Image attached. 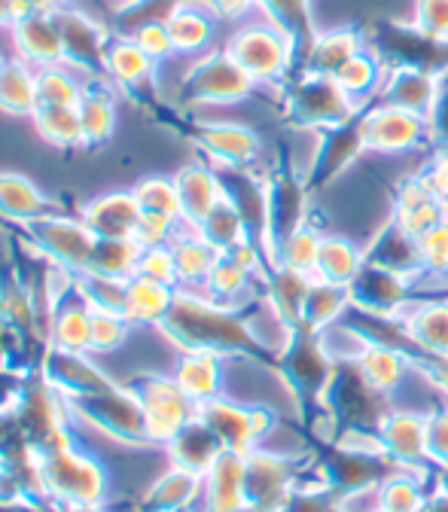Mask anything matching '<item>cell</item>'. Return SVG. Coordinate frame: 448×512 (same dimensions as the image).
I'll list each match as a JSON object with an SVG mask.
<instances>
[{
	"mask_svg": "<svg viewBox=\"0 0 448 512\" xmlns=\"http://www.w3.org/2000/svg\"><path fill=\"white\" fill-rule=\"evenodd\" d=\"M13 40H16L19 58L34 64V68L68 61V55H64L61 31H58L52 13H31V16L19 19L13 25Z\"/></svg>",
	"mask_w": 448,
	"mask_h": 512,
	"instance_id": "obj_19",
	"label": "cell"
},
{
	"mask_svg": "<svg viewBox=\"0 0 448 512\" xmlns=\"http://www.w3.org/2000/svg\"><path fill=\"white\" fill-rule=\"evenodd\" d=\"M287 113L296 128H317V132H339L357 122L360 104L351 101L342 86L327 74H305L293 83L287 95Z\"/></svg>",
	"mask_w": 448,
	"mask_h": 512,
	"instance_id": "obj_4",
	"label": "cell"
},
{
	"mask_svg": "<svg viewBox=\"0 0 448 512\" xmlns=\"http://www.w3.org/2000/svg\"><path fill=\"white\" fill-rule=\"evenodd\" d=\"M424 512H448V494H445V491H439V488H433Z\"/></svg>",
	"mask_w": 448,
	"mask_h": 512,
	"instance_id": "obj_49",
	"label": "cell"
},
{
	"mask_svg": "<svg viewBox=\"0 0 448 512\" xmlns=\"http://www.w3.org/2000/svg\"><path fill=\"white\" fill-rule=\"evenodd\" d=\"M135 275H144V278H153V281H162V284L177 287V263H174V250H171V244L144 247Z\"/></svg>",
	"mask_w": 448,
	"mask_h": 512,
	"instance_id": "obj_42",
	"label": "cell"
},
{
	"mask_svg": "<svg viewBox=\"0 0 448 512\" xmlns=\"http://www.w3.org/2000/svg\"><path fill=\"white\" fill-rule=\"evenodd\" d=\"M418 363L430 375V381H433V388L439 391V397L448 403V357H418Z\"/></svg>",
	"mask_w": 448,
	"mask_h": 512,
	"instance_id": "obj_47",
	"label": "cell"
},
{
	"mask_svg": "<svg viewBox=\"0 0 448 512\" xmlns=\"http://www.w3.org/2000/svg\"><path fill=\"white\" fill-rule=\"evenodd\" d=\"M135 4H141V0H128V10H132Z\"/></svg>",
	"mask_w": 448,
	"mask_h": 512,
	"instance_id": "obj_52",
	"label": "cell"
},
{
	"mask_svg": "<svg viewBox=\"0 0 448 512\" xmlns=\"http://www.w3.org/2000/svg\"><path fill=\"white\" fill-rule=\"evenodd\" d=\"M363 156L378 159H406L418 153H430L439 138L433 132V122L412 110L394 107L378 101L375 107H363L354 122Z\"/></svg>",
	"mask_w": 448,
	"mask_h": 512,
	"instance_id": "obj_1",
	"label": "cell"
},
{
	"mask_svg": "<svg viewBox=\"0 0 448 512\" xmlns=\"http://www.w3.org/2000/svg\"><path fill=\"white\" fill-rule=\"evenodd\" d=\"M40 455V476L46 497L58 500L64 509L101 506L107 500V470L98 458L74 445L49 448Z\"/></svg>",
	"mask_w": 448,
	"mask_h": 512,
	"instance_id": "obj_2",
	"label": "cell"
},
{
	"mask_svg": "<svg viewBox=\"0 0 448 512\" xmlns=\"http://www.w3.org/2000/svg\"><path fill=\"white\" fill-rule=\"evenodd\" d=\"M80 122H83V135H86V147L89 144H104L113 128H116V101L104 92V89H86L80 104Z\"/></svg>",
	"mask_w": 448,
	"mask_h": 512,
	"instance_id": "obj_36",
	"label": "cell"
},
{
	"mask_svg": "<svg viewBox=\"0 0 448 512\" xmlns=\"http://www.w3.org/2000/svg\"><path fill=\"white\" fill-rule=\"evenodd\" d=\"M226 52L256 80V86L281 83L296 61V37L263 16V22H244L226 40Z\"/></svg>",
	"mask_w": 448,
	"mask_h": 512,
	"instance_id": "obj_3",
	"label": "cell"
},
{
	"mask_svg": "<svg viewBox=\"0 0 448 512\" xmlns=\"http://www.w3.org/2000/svg\"><path fill=\"white\" fill-rule=\"evenodd\" d=\"M409 28L430 43H448V0H415Z\"/></svg>",
	"mask_w": 448,
	"mask_h": 512,
	"instance_id": "obj_40",
	"label": "cell"
},
{
	"mask_svg": "<svg viewBox=\"0 0 448 512\" xmlns=\"http://www.w3.org/2000/svg\"><path fill=\"white\" fill-rule=\"evenodd\" d=\"M34 125L46 144L52 147H86V135H83V122H80V110L77 107H37L34 113Z\"/></svg>",
	"mask_w": 448,
	"mask_h": 512,
	"instance_id": "obj_33",
	"label": "cell"
},
{
	"mask_svg": "<svg viewBox=\"0 0 448 512\" xmlns=\"http://www.w3.org/2000/svg\"><path fill=\"white\" fill-rule=\"evenodd\" d=\"M189 512H199V509H189Z\"/></svg>",
	"mask_w": 448,
	"mask_h": 512,
	"instance_id": "obj_55",
	"label": "cell"
},
{
	"mask_svg": "<svg viewBox=\"0 0 448 512\" xmlns=\"http://www.w3.org/2000/svg\"><path fill=\"white\" fill-rule=\"evenodd\" d=\"M256 80L223 49L202 55L186 71L183 92L192 104H241L253 95Z\"/></svg>",
	"mask_w": 448,
	"mask_h": 512,
	"instance_id": "obj_6",
	"label": "cell"
},
{
	"mask_svg": "<svg viewBox=\"0 0 448 512\" xmlns=\"http://www.w3.org/2000/svg\"><path fill=\"white\" fill-rule=\"evenodd\" d=\"M64 512H104L101 506H77V509H64Z\"/></svg>",
	"mask_w": 448,
	"mask_h": 512,
	"instance_id": "obj_51",
	"label": "cell"
},
{
	"mask_svg": "<svg viewBox=\"0 0 448 512\" xmlns=\"http://www.w3.org/2000/svg\"><path fill=\"white\" fill-rule=\"evenodd\" d=\"M144 208L138 205L135 192H107L86 205L83 223L98 238H135V229L141 223Z\"/></svg>",
	"mask_w": 448,
	"mask_h": 512,
	"instance_id": "obj_18",
	"label": "cell"
},
{
	"mask_svg": "<svg viewBox=\"0 0 448 512\" xmlns=\"http://www.w3.org/2000/svg\"><path fill=\"white\" fill-rule=\"evenodd\" d=\"M205 4L226 19H247L253 10H260V0H205Z\"/></svg>",
	"mask_w": 448,
	"mask_h": 512,
	"instance_id": "obj_48",
	"label": "cell"
},
{
	"mask_svg": "<svg viewBox=\"0 0 448 512\" xmlns=\"http://www.w3.org/2000/svg\"><path fill=\"white\" fill-rule=\"evenodd\" d=\"M403 333L418 357H448V299L445 296H412L400 314Z\"/></svg>",
	"mask_w": 448,
	"mask_h": 512,
	"instance_id": "obj_12",
	"label": "cell"
},
{
	"mask_svg": "<svg viewBox=\"0 0 448 512\" xmlns=\"http://www.w3.org/2000/svg\"><path fill=\"white\" fill-rule=\"evenodd\" d=\"M354 366H357V372L363 375V381L369 384V388H375L378 394L394 400V394L403 388L406 378L415 372L418 357L409 348H403V345L369 342Z\"/></svg>",
	"mask_w": 448,
	"mask_h": 512,
	"instance_id": "obj_15",
	"label": "cell"
},
{
	"mask_svg": "<svg viewBox=\"0 0 448 512\" xmlns=\"http://www.w3.org/2000/svg\"><path fill=\"white\" fill-rule=\"evenodd\" d=\"M135 199L144 211H153V214H168V217H177L183 220V208H180V192H177V183L174 177H162V174H153V177H144L135 189Z\"/></svg>",
	"mask_w": 448,
	"mask_h": 512,
	"instance_id": "obj_37",
	"label": "cell"
},
{
	"mask_svg": "<svg viewBox=\"0 0 448 512\" xmlns=\"http://www.w3.org/2000/svg\"><path fill=\"white\" fill-rule=\"evenodd\" d=\"M183 220L177 217H168V214H153V211H144L141 214V223L135 229V241L141 247H159V244H171L177 229H180Z\"/></svg>",
	"mask_w": 448,
	"mask_h": 512,
	"instance_id": "obj_44",
	"label": "cell"
},
{
	"mask_svg": "<svg viewBox=\"0 0 448 512\" xmlns=\"http://www.w3.org/2000/svg\"><path fill=\"white\" fill-rule=\"evenodd\" d=\"M0 71H4V58H0Z\"/></svg>",
	"mask_w": 448,
	"mask_h": 512,
	"instance_id": "obj_53",
	"label": "cell"
},
{
	"mask_svg": "<svg viewBox=\"0 0 448 512\" xmlns=\"http://www.w3.org/2000/svg\"><path fill=\"white\" fill-rule=\"evenodd\" d=\"M381 452L391 461V467L403 470H430L427 455V415L415 409L394 406L384 421L378 424Z\"/></svg>",
	"mask_w": 448,
	"mask_h": 512,
	"instance_id": "obj_7",
	"label": "cell"
},
{
	"mask_svg": "<svg viewBox=\"0 0 448 512\" xmlns=\"http://www.w3.org/2000/svg\"><path fill=\"white\" fill-rule=\"evenodd\" d=\"M384 77H388V68H384V61L369 52V49H360L357 55H351L342 68L333 74V80L342 86V92L357 101L360 107L366 104L369 95H381V86H384Z\"/></svg>",
	"mask_w": 448,
	"mask_h": 512,
	"instance_id": "obj_28",
	"label": "cell"
},
{
	"mask_svg": "<svg viewBox=\"0 0 448 512\" xmlns=\"http://www.w3.org/2000/svg\"><path fill=\"white\" fill-rule=\"evenodd\" d=\"M52 351L89 354V305H61L49 330Z\"/></svg>",
	"mask_w": 448,
	"mask_h": 512,
	"instance_id": "obj_34",
	"label": "cell"
},
{
	"mask_svg": "<svg viewBox=\"0 0 448 512\" xmlns=\"http://www.w3.org/2000/svg\"><path fill=\"white\" fill-rule=\"evenodd\" d=\"M366 49V40L357 28H320L308 37L305 46V74H327L333 77L342 64Z\"/></svg>",
	"mask_w": 448,
	"mask_h": 512,
	"instance_id": "obj_22",
	"label": "cell"
},
{
	"mask_svg": "<svg viewBox=\"0 0 448 512\" xmlns=\"http://www.w3.org/2000/svg\"><path fill=\"white\" fill-rule=\"evenodd\" d=\"M125 388L138 397V403L144 409L150 445H168L192 418L199 415V406L192 403L177 388V381L168 375L147 372V375L135 378L132 384H125Z\"/></svg>",
	"mask_w": 448,
	"mask_h": 512,
	"instance_id": "obj_5",
	"label": "cell"
},
{
	"mask_svg": "<svg viewBox=\"0 0 448 512\" xmlns=\"http://www.w3.org/2000/svg\"><path fill=\"white\" fill-rule=\"evenodd\" d=\"M211 7H199V4H174L168 10V16L162 19L168 34H171V43H174V52H183V55H196L202 49H208V43L214 40V19H211Z\"/></svg>",
	"mask_w": 448,
	"mask_h": 512,
	"instance_id": "obj_27",
	"label": "cell"
},
{
	"mask_svg": "<svg viewBox=\"0 0 448 512\" xmlns=\"http://www.w3.org/2000/svg\"><path fill=\"white\" fill-rule=\"evenodd\" d=\"M418 256H421V272L448 278V220L433 226L418 238Z\"/></svg>",
	"mask_w": 448,
	"mask_h": 512,
	"instance_id": "obj_41",
	"label": "cell"
},
{
	"mask_svg": "<svg viewBox=\"0 0 448 512\" xmlns=\"http://www.w3.org/2000/svg\"><path fill=\"white\" fill-rule=\"evenodd\" d=\"M37 71L22 58L4 61L0 71V110L16 116H34L37 113Z\"/></svg>",
	"mask_w": 448,
	"mask_h": 512,
	"instance_id": "obj_30",
	"label": "cell"
},
{
	"mask_svg": "<svg viewBox=\"0 0 448 512\" xmlns=\"http://www.w3.org/2000/svg\"><path fill=\"white\" fill-rule=\"evenodd\" d=\"M202 500V476L168 464V470L147 488L144 512H189Z\"/></svg>",
	"mask_w": 448,
	"mask_h": 512,
	"instance_id": "obj_25",
	"label": "cell"
},
{
	"mask_svg": "<svg viewBox=\"0 0 448 512\" xmlns=\"http://www.w3.org/2000/svg\"><path fill=\"white\" fill-rule=\"evenodd\" d=\"M55 25L61 31L64 40V55L68 61L80 64V68H92V64H104V52H107V34L98 22H92L86 13L74 10V7H61L52 13Z\"/></svg>",
	"mask_w": 448,
	"mask_h": 512,
	"instance_id": "obj_21",
	"label": "cell"
},
{
	"mask_svg": "<svg viewBox=\"0 0 448 512\" xmlns=\"http://www.w3.org/2000/svg\"><path fill=\"white\" fill-rule=\"evenodd\" d=\"M34 238L40 241V247L55 256V260L71 269L77 275H83L89 269L92 250L98 244V235L83 223V220H64V217H40L28 223Z\"/></svg>",
	"mask_w": 448,
	"mask_h": 512,
	"instance_id": "obj_10",
	"label": "cell"
},
{
	"mask_svg": "<svg viewBox=\"0 0 448 512\" xmlns=\"http://www.w3.org/2000/svg\"><path fill=\"white\" fill-rule=\"evenodd\" d=\"M153 58L128 37V40H113L107 43V52H104V68L107 74L122 83V86H141L150 74H153Z\"/></svg>",
	"mask_w": 448,
	"mask_h": 512,
	"instance_id": "obj_32",
	"label": "cell"
},
{
	"mask_svg": "<svg viewBox=\"0 0 448 512\" xmlns=\"http://www.w3.org/2000/svg\"><path fill=\"white\" fill-rule=\"evenodd\" d=\"M442 95H445L442 74L424 68V64H400V68H388V77H384V86H381L384 104L412 110L427 119H433Z\"/></svg>",
	"mask_w": 448,
	"mask_h": 512,
	"instance_id": "obj_9",
	"label": "cell"
},
{
	"mask_svg": "<svg viewBox=\"0 0 448 512\" xmlns=\"http://www.w3.org/2000/svg\"><path fill=\"white\" fill-rule=\"evenodd\" d=\"M247 500V455L223 452L202 476L199 512H241Z\"/></svg>",
	"mask_w": 448,
	"mask_h": 512,
	"instance_id": "obj_13",
	"label": "cell"
},
{
	"mask_svg": "<svg viewBox=\"0 0 448 512\" xmlns=\"http://www.w3.org/2000/svg\"><path fill=\"white\" fill-rule=\"evenodd\" d=\"M0 211L13 220H40L49 211L46 196H40V189L22 177V174H0Z\"/></svg>",
	"mask_w": 448,
	"mask_h": 512,
	"instance_id": "obj_31",
	"label": "cell"
},
{
	"mask_svg": "<svg viewBox=\"0 0 448 512\" xmlns=\"http://www.w3.org/2000/svg\"><path fill=\"white\" fill-rule=\"evenodd\" d=\"M223 452H226L223 442H220L217 433L205 424L202 415L192 418V421L165 445L168 464L183 467V470H192V473H199V476H205Z\"/></svg>",
	"mask_w": 448,
	"mask_h": 512,
	"instance_id": "obj_20",
	"label": "cell"
},
{
	"mask_svg": "<svg viewBox=\"0 0 448 512\" xmlns=\"http://www.w3.org/2000/svg\"><path fill=\"white\" fill-rule=\"evenodd\" d=\"M226 360L229 357L214 351V348H180L171 378L177 381V388L192 403L202 406V403H211V400L223 397Z\"/></svg>",
	"mask_w": 448,
	"mask_h": 512,
	"instance_id": "obj_11",
	"label": "cell"
},
{
	"mask_svg": "<svg viewBox=\"0 0 448 512\" xmlns=\"http://www.w3.org/2000/svg\"><path fill=\"white\" fill-rule=\"evenodd\" d=\"M427 455L430 467H448V403L427 412Z\"/></svg>",
	"mask_w": 448,
	"mask_h": 512,
	"instance_id": "obj_43",
	"label": "cell"
},
{
	"mask_svg": "<svg viewBox=\"0 0 448 512\" xmlns=\"http://www.w3.org/2000/svg\"><path fill=\"white\" fill-rule=\"evenodd\" d=\"M260 13L266 19H272L275 25H281L284 31H290L299 40L302 34H314L317 28H311V0H260Z\"/></svg>",
	"mask_w": 448,
	"mask_h": 512,
	"instance_id": "obj_39",
	"label": "cell"
},
{
	"mask_svg": "<svg viewBox=\"0 0 448 512\" xmlns=\"http://www.w3.org/2000/svg\"><path fill=\"white\" fill-rule=\"evenodd\" d=\"M424 180L427 186L436 192V199H442L448 205V144H436L427 156V165H424Z\"/></svg>",
	"mask_w": 448,
	"mask_h": 512,
	"instance_id": "obj_46",
	"label": "cell"
},
{
	"mask_svg": "<svg viewBox=\"0 0 448 512\" xmlns=\"http://www.w3.org/2000/svg\"><path fill=\"white\" fill-rule=\"evenodd\" d=\"M177 192H180V208L183 220L192 226H202L205 217L226 199V186L223 177L205 165H183L174 174Z\"/></svg>",
	"mask_w": 448,
	"mask_h": 512,
	"instance_id": "obj_17",
	"label": "cell"
},
{
	"mask_svg": "<svg viewBox=\"0 0 448 512\" xmlns=\"http://www.w3.org/2000/svg\"><path fill=\"white\" fill-rule=\"evenodd\" d=\"M375 512H388V509H381V506H378V509H375Z\"/></svg>",
	"mask_w": 448,
	"mask_h": 512,
	"instance_id": "obj_54",
	"label": "cell"
},
{
	"mask_svg": "<svg viewBox=\"0 0 448 512\" xmlns=\"http://www.w3.org/2000/svg\"><path fill=\"white\" fill-rule=\"evenodd\" d=\"M86 86L61 64H46L37 68V104L40 107H77Z\"/></svg>",
	"mask_w": 448,
	"mask_h": 512,
	"instance_id": "obj_35",
	"label": "cell"
},
{
	"mask_svg": "<svg viewBox=\"0 0 448 512\" xmlns=\"http://www.w3.org/2000/svg\"><path fill=\"white\" fill-rule=\"evenodd\" d=\"M324 229H320L314 220L302 223L299 229L281 235L272 247H269V266L272 269H293V272H305L314 275L317 269V256H320V244H324Z\"/></svg>",
	"mask_w": 448,
	"mask_h": 512,
	"instance_id": "obj_26",
	"label": "cell"
},
{
	"mask_svg": "<svg viewBox=\"0 0 448 512\" xmlns=\"http://www.w3.org/2000/svg\"><path fill=\"white\" fill-rule=\"evenodd\" d=\"M128 320L119 311L89 308V354H110L128 336Z\"/></svg>",
	"mask_w": 448,
	"mask_h": 512,
	"instance_id": "obj_38",
	"label": "cell"
},
{
	"mask_svg": "<svg viewBox=\"0 0 448 512\" xmlns=\"http://www.w3.org/2000/svg\"><path fill=\"white\" fill-rule=\"evenodd\" d=\"M366 263H369L366 247L357 238L345 232H327L324 244H320L314 278L327 284H339V287H351V281L363 272Z\"/></svg>",
	"mask_w": 448,
	"mask_h": 512,
	"instance_id": "obj_23",
	"label": "cell"
},
{
	"mask_svg": "<svg viewBox=\"0 0 448 512\" xmlns=\"http://www.w3.org/2000/svg\"><path fill=\"white\" fill-rule=\"evenodd\" d=\"M34 13H55L61 10V0H28Z\"/></svg>",
	"mask_w": 448,
	"mask_h": 512,
	"instance_id": "obj_50",
	"label": "cell"
},
{
	"mask_svg": "<svg viewBox=\"0 0 448 512\" xmlns=\"http://www.w3.org/2000/svg\"><path fill=\"white\" fill-rule=\"evenodd\" d=\"M299 485L296 461L253 448L247 455V500L263 512H284Z\"/></svg>",
	"mask_w": 448,
	"mask_h": 512,
	"instance_id": "obj_8",
	"label": "cell"
},
{
	"mask_svg": "<svg viewBox=\"0 0 448 512\" xmlns=\"http://www.w3.org/2000/svg\"><path fill=\"white\" fill-rule=\"evenodd\" d=\"M199 144L223 168H250L263 156L260 135L244 122H205L199 128Z\"/></svg>",
	"mask_w": 448,
	"mask_h": 512,
	"instance_id": "obj_14",
	"label": "cell"
},
{
	"mask_svg": "<svg viewBox=\"0 0 448 512\" xmlns=\"http://www.w3.org/2000/svg\"><path fill=\"white\" fill-rule=\"evenodd\" d=\"M141 250L144 247L135 238H98L89 269L83 275H101V278H116V281L135 278Z\"/></svg>",
	"mask_w": 448,
	"mask_h": 512,
	"instance_id": "obj_29",
	"label": "cell"
},
{
	"mask_svg": "<svg viewBox=\"0 0 448 512\" xmlns=\"http://www.w3.org/2000/svg\"><path fill=\"white\" fill-rule=\"evenodd\" d=\"M171 250H174V263H177V284L183 290H202L211 269L223 256V250L217 244H211L199 226H192L186 220L180 223V229L171 241Z\"/></svg>",
	"mask_w": 448,
	"mask_h": 512,
	"instance_id": "obj_16",
	"label": "cell"
},
{
	"mask_svg": "<svg viewBox=\"0 0 448 512\" xmlns=\"http://www.w3.org/2000/svg\"><path fill=\"white\" fill-rule=\"evenodd\" d=\"M177 299V287L135 275L125 284V305L122 317L128 324H165V317L171 314V305Z\"/></svg>",
	"mask_w": 448,
	"mask_h": 512,
	"instance_id": "obj_24",
	"label": "cell"
},
{
	"mask_svg": "<svg viewBox=\"0 0 448 512\" xmlns=\"http://www.w3.org/2000/svg\"><path fill=\"white\" fill-rule=\"evenodd\" d=\"M132 40L153 58H171L174 55V43H171V34L165 28V22H141L138 31L132 34Z\"/></svg>",
	"mask_w": 448,
	"mask_h": 512,
	"instance_id": "obj_45",
	"label": "cell"
}]
</instances>
